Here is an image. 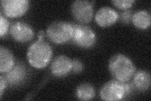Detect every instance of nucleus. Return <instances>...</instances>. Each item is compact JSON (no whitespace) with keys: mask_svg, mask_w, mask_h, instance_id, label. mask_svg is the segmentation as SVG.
<instances>
[{"mask_svg":"<svg viewBox=\"0 0 151 101\" xmlns=\"http://www.w3.org/2000/svg\"><path fill=\"white\" fill-rule=\"evenodd\" d=\"M108 68L113 77L121 82L129 81L135 72L133 62L129 57L122 54H116L111 57Z\"/></svg>","mask_w":151,"mask_h":101,"instance_id":"f257e3e1","label":"nucleus"},{"mask_svg":"<svg viewBox=\"0 0 151 101\" xmlns=\"http://www.w3.org/2000/svg\"><path fill=\"white\" fill-rule=\"evenodd\" d=\"M52 54V49L48 43L38 40L28 47L27 57L32 66L41 69L49 65Z\"/></svg>","mask_w":151,"mask_h":101,"instance_id":"f03ea898","label":"nucleus"},{"mask_svg":"<svg viewBox=\"0 0 151 101\" xmlns=\"http://www.w3.org/2000/svg\"><path fill=\"white\" fill-rule=\"evenodd\" d=\"M74 28L73 24L67 22L57 21L47 27L46 34L49 39L55 44H64L72 39Z\"/></svg>","mask_w":151,"mask_h":101,"instance_id":"7ed1b4c3","label":"nucleus"},{"mask_svg":"<svg viewBox=\"0 0 151 101\" xmlns=\"http://www.w3.org/2000/svg\"><path fill=\"white\" fill-rule=\"evenodd\" d=\"M74 31L73 42L78 46L88 49L93 47L96 41V35L90 27L84 25L73 24Z\"/></svg>","mask_w":151,"mask_h":101,"instance_id":"20e7f679","label":"nucleus"},{"mask_svg":"<svg viewBox=\"0 0 151 101\" xmlns=\"http://www.w3.org/2000/svg\"><path fill=\"white\" fill-rule=\"evenodd\" d=\"M100 97L103 100L118 101L126 96L124 82L112 80L104 84L100 90Z\"/></svg>","mask_w":151,"mask_h":101,"instance_id":"39448f33","label":"nucleus"},{"mask_svg":"<svg viewBox=\"0 0 151 101\" xmlns=\"http://www.w3.org/2000/svg\"><path fill=\"white\" fill-rule=\"evenodd\" d=\"M71 12L76 20L80 23L90 22L94 14L92 3L85 0L75 1L71 5Z\"/></svg>","mask_w":151,"mask_h":101,"instance_id":"423d86ee","label":"nucleus"},{"mask_svg":"<svg viewBox=\"0 0 151 101\" xmlns=\"http://www.w3.org/2000/svg\"><path fill=\"white\" fill-rule=\"evenodd\" d=\"M1 9L5 16L17 18L23 16L29 7L28 0H2Z\"/></svg>","mask_w":151,"mask_h":101,"instance_id":"0eeeda50","label":"nucleus"},{"mask_svg":"<svg viewBox=\"0 0 151 101\" xmlns=\"http://www.w3.org/2000/svg\"><path fill=\"white\" fill-rule=\"evenodd\" d=\"M10 34L17 42H27L33 39L34 32L31 26L27 23L15 22L11 25Z\"/></svg>","mask_w":151,"mask_h":101,"instance_id":"6e6552de","label":"nucleus"},{"mask_svg":"<svg viewBox=\"0 0 151 101\" xmlns=\"http://www.w3.org/2000/svg\"><path fill=\"white\" fill-rule=\"evenodd\" d=\"M119 18V15L116 10L109 7H103L97 11L95 21L101 27H107L114 24Z\"/></svg>","mask_w":151,"mask_h":101,"instance_id":"1a4fd4ad","label":"nucleus"},{"mask_svg":"<svg viewBox=\"0 0 151 101\" xmlns=\"http://www.w3.org/2000/svg\"><path fill=\"white\" fill-rule=\"evenodd\" d=\"M51 72L54 76L62 77L72 71V60L65 55L57 56L51 64Z\"/></svg>","mask_w":151,"mask_h":101,"instance_id":"9d476101","label":"nucleus"},{"mask_svg":"<svg viewBox=\"0 0 151 101\" xmlns=\"http://www.w3.org/2000/svg\"><path fill=\"white\" fill-rule=\"evenodd\" d=\"M25 75L26 70L25 67L21 64H17L6 73L5 78L8 84L12 85H16L20 84L23 81Z\"/></svg>","mask_w":151,"mask_h":101,"instance_id":"9b49d317","label":"nucleus"},{"mask_svg":"<svg viewBox=\"0 0 151 101\" xmlns=\"http://www.w3.org/2000/svg\"><path fill=\"white\" fill-rule=\"evenodd\" d=\"M15 65L14 57L10 50L3 46L0 47V72L6 73Z\"/></svg>","mask_w":151,"mask_h":101,"instance_id":"f8f14e48","label":"nucleus"},{"mask_svg":"<svg viewBox=\"0 0 151 101\" xmlns=\"http://www.w3.org/2000/svg\"><path fill=\"white\" fill-rule=\"evenodd\" d=\"M133 85L140 91H146L150 86V75L147 71L140 70L134 75Z\"/></svg>","mask_w":151,"mask_h":101,"instance_id":"ddd939ff","label":"nucleus"},{"mask_svg":"<svg viewBox=\"0 0 151 101\" xmlns=\"http://www.w3.org/2000/svg\"><path fill=\"white\" fill-rule=\"evenodd\" d=\"M132 21L135 27L139 29H147L150 26V14L146 10H139L132 15Z\"/></svg>","mask_w":151,"mask_h":101,"instance_id":"4468645a","label":"nucleus"},{"mask_svg":"<svg viewBox=\"0 0 151 101\" xmlns=\"http://www.w3.org/2000/svg\"><path fill=\"white\" fill-rule=\"evenodd\" d=\"M76 95L79 100H90L94 97L95 91L91 84L84 83L78 86Z\"/></svg>","mask_w":151,"mask_h":101,"instance_id":"2eb2a0df","label":"nucleus"},{"mask_svg":"<svg viewBox=\"0 0 151 101\" xmlns=\"http://www.w3.org/2000/svg\"><path fill=\"white\" fill-rule=\"evenodd\" d=\"M111 3L118 8L126 9L130 8L135 3L134 0H113Z\"/></svg>","mask_w":151,"mask_h":101,"instance_id":"dca6fc26","label":"nucleus"},{"mask_svg":"<svg viewBox=\"0 0 151 101\" xmlns=\"http://www.w3.org/2000/svg\"><path fill=\"white\" fill-rule=\"evenodd\" d=\"M9 22L1 13L0 15V37L1 38L5 36L8 31Z\"/></svg>","mask_w":151,"mask_h":101,"instance_id":"f3484780","label":"nucleus"},{"mask_svg":"<svg viewBox=\"0 0 151 101\" xmlns=\"http://www.w3.org/2000/svg\"><path fill=\"white\" fill-rule=\"evenodd\" d=\"M132 15H133V12L131 10H125L123 12L120 16H119V18L122 23L124 24H128L132 21Z\"/></svg>","mask_w":151,"mask_h":101,"instance_id":"a211bd4d","label":"nucleus"},{"mask_svg":"<svg viewBox=\"0 0 151 101\" xmlns=\"http://www.w3.org/2000/svg\"><path fill=\"white\" fill-rule=\"evenodd\" d=\"M83 70V65L82 62L78 60L74 59L72 61V71L74 73H79Z\"/></svg>","mask_w":151,"mask_h":101,"instance_id":"6ab92c4d","label":"nucleus"},{"mask_svg":"<svg viewBox=\"0 0 151 101\" xmlns=\"http://www.w3.org/2000/svg\"><path fill=\"white\" fill-rule=\"evenodd\" d=\"M7 84V81L5 78L3 77V75L0 76V96H2L4 89L6 88Z\"/></svg>","mask_w":151,"mask_h":101,"instance_id":"aec40b11","label":"nucleus"},{"mask_svg":"<svg viewBox=\"0 0 151 101\" xmlns=\"http://www.w3.org/2000/svg\"><path fill=\"white\" fill-rule=\"evenodd\" d=\"M44 36V32L43 31H39V34H38V40H39V41L43 40Z\"/></svg>","mask_w":151,"mask_h":101,"instance_id":"412c9836","label":"nucleus"}]
</instances>
